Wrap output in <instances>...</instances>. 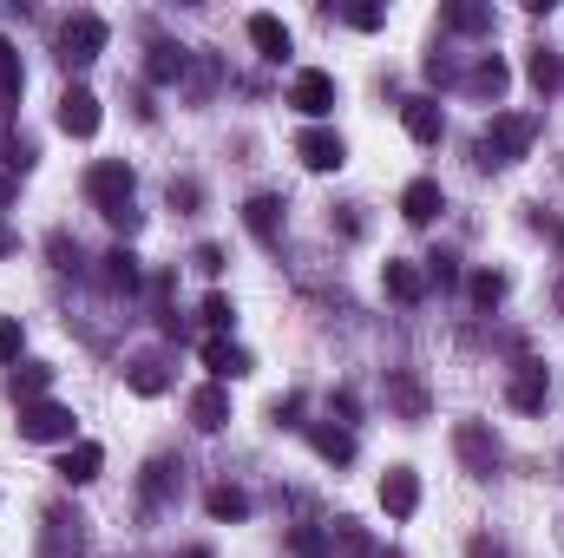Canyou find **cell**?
Instances as JSON below:
<instances>
[{
  "mask_svg": "<svg viewBox=\"0 0 564 558\" xmlns=\"http://www.w3.org/2000/svg\"><path fill=\"white\" fill-rule=\"evenodd\" d=\"M144 73H151V86H177V79L191 73V46L158 40V46H151V60H144Z\"/></svg>",
  "mask_w": 564,
  "mask_h": 558,
  "instance_id": "obj_18",
  "label": "cell"
},
{
  "mask_svg": "<svg viewBox=\"0 0 564 558\" xmlns=\"http://www.w3.org/2000/svg\"><path fill=\"white\" fill-rule=\"evenodd\" d=\"M558 257H564V224H558Z\"/></svg>",
  "mask_w": 564,
  "mask_h": 558,
  "instance_id": "obj_49",
  "label": "cell"
},
{
  "mask_svg": "<svg viewBox=\"0 0 564 558\" xmlns=\"http://www.w3.org/2000/svg\"><path fill=\"white\" fill-rule=\"evenodd\" d=\"M0 164H7L13 178H26V171H33V139H20V132H0Z\"/></svg>",
  "mask_w": 564,
  "mask_h": 558,
  "instance_id": "obj_34",
  "label": "cell"
},
{
  "mask_svg": "<svg viewBox=\"0 0 564 558\" xmlns=\"http://www.w3.org/2000/svg\"><path fill=\"white\" fill-rule=\"evenodd\" d=\"M328 408H335V415H341V420H355V408H361V401H355L348 388H335V401H328Z\"/></svg>",
  "mask_w": 564,
  "mask_h": 558,
  "instance_id": "obj_44",
  "label": "cell"
},
{
  "mask_svg": "<svg viewBox=\"0 0 564 558\" xmlns=\"http://www.w3.org/2000/svg\"><path fill=\"white\" fill-rule=\"evenodd\" d=\"M243 224H250V237H257V244H276V237H282V197L257 191V197L243 204Z\"/></svg>",
  "mask_w": 564,
  "mask_h": 558,
  "instance_id": "obj_20",
  "label": "cell"
},
{
  "mask_svg": "<svg viewBox=\"0 0 564 558\" xmlns=\"http://www.w3.org/2000/svg\"><path fill=\"white\" fill-rule=\"evenodd\" d=\"M525 73H532V86H539L545 99H552V93H564V53H558V46H532Z\"/></svg>",
  "mask_w": 564,
  "mask_h": 558,
  "instance_id": "obj_25",
  "label": "cell"
},
{
  "mask_svg": "<svg viewBox=\"0 0 564 558\" xmlns=\"http://www.w3.org/2000/svg\"><path fill=\"white\" fill-rule=\"evenodd\" d=\"M270 420L276 427H302V395H282L276 408H270Z\"/></svg>",
  "mask_w": 564,
  "mask_h": 558,
  "instance_id": "obj_42",
  "label": "cell"
},
{
  "mask_svg": "<svg viewBox=\"0 0 564 558\" xmlns=\"http://www.w3.org/2000/svg\"><path fill=\"white\" fill-rule=\"evenodd\" d=\"M381 506H388V519H414V513H421V473H414V466H388Z\"/></svg>",
  "mask_w": 564,
  "mask_h": 558,
  "instance_id": "obj_12",
  "label": "cell"
},
{
  "mask_svg": "<svg viewBox=\"0 0 564 558\" xmlns=\"http://www.w3.org/2000/svg\"><path fill=\"white\" fill-rule=\"evenodd\" d=\"M446 26H453V33H492V7H479V0H453V7H446Z\"/></svg>",
  "mask_w": 564,
  "mask_h": 558,
  "instance_id": "obj_32",
  "label": "cell"
},
{
  "mask_svg": "<svg viewBox=\"0 0 564 558\" xmlns=\"http://www.w3.org/2000/svg\"><path fill=\"white\" fill-rule=\"evenodd\" d=\"M308 447H315L328 466H348V460H355V433H348V427H322V420H315V427H308Z\"/></svg>",
  "mask_w": 564,
  "mask_h": 558,
  "instance_id": "obj_24",
  "label": "cell"
},
{
  "mask_svg": "<svg viewBox=\"0 0 564 558\" xmlns=\"http://www.w3.org/2000/svg\"><path fill=\"white\" fill-rule=\"evenodd\" d=\"M40 558H86V519L53 506L46 526H40Z\"/></svg>",
  "mask_w": 564,
  "mask_h": 558,
  "instance_id": "obj_7",
  "label": "cell"
},
{
  "mask_svg": "<svg viewBox=\"0 0 564 558\" xmlns=\"http://www.w3.org/2000/svg\"><path fill=\"white\" fill-rule=\"evenodd\" d=\"M7 197H13V178H0V211H7Z\"/></svg>",
  "mask_w": 564,
  "mask_h": 558,
  "instance_id": "obj_47",
  "label": "cell"
},
{
  "mask_svg": "<svg viewBox=\"0 0 564 558\" xmlns=\"http://www.w3.org/2000/svg\"><path fill=\"white\" fill-rule=\"evenodd\" d=\"M328 546H335V558H375V539H368L361 519H335L328 526Z\"/></svg>",
  "mask_w": 564,
  "mask_h": 558,
  "instance_id": "obj_29",
  "label": "cell"
},
{
  "mask_svg": "<svg viewBox=\"0 0 564 558\" xmlns=\"http://www.w3.org/2000/svg\"><path fill=\"white\" fill-rule=\"evenodd\" d=\"M86 197H93V211H99L112 230H126V237L144 224L139 211H132V197H139V171H132L126 158H99V164L86 171Z\"/></svg>",
  "mask_w": 564,
  "mask_h": 558,
  "instance_id": "obj_1",
  "label": "cell"
},
{
  "mask_svg": "<svg viewBox=\"0 0 564 558\" xmlns=\"http://www.w3.org/2000/svg\"><path fill=\"white\" fill-rule=\"evenodd\" d=\"M13 250H20V237H13V230L0 224V257H13Z\"/></svg>",
  "mask_w": 564,
  "mask_h": 558,
  "instance_id": "obj_46",
  "label": "cell"
},
{
  "mask_svg": "<svg viewBox=\"0 0 564 558\" xmlns=\"http://www.w3.org/2000/svg\"><path fill=\"white\" fill-rule=\"evenodd\" d=\"M73 433H79V420H73V408L66 401H26L20 408V440H40V447H73Z\"/></svg>",
  "mask_w": 564,
  "mask_h": 558,
  "instance_id": "obj_3",
  "label": "cell"
},
{
  "mask_svg": "<svg viewBox=\"0 0 564 558\" xmlns=\"http://www.w3.org/2000/svg\"><path fill=\"white\" fill-rule=\"evenodd\" d=\"M106 40H112V26H106L99 13H73V20L59 26V60H66V66H93V60L106 53Z\"/></svg>",
  "mask_w": 564,
  "mask_h": 558,
  "instance_id": "obj_5",
  "label": "cell"
},
{
  "mask_svg": "<svg viewBox=\"0 0 564 558\" xmlns=\"http://www.w3.org/2000/svg\"><path fill=\"white\" fill-rule=\"evenodd\" d=\"M177 500H184V460H171V453L144 460V473H139V506H144V513H164V506H177Z\"/></svg>",
  "mask_w": 564,
  "mask_h": 558,
  "instance_id": "obj_4",
  "label": "cell"
},
{
  "mask_svg": "<svg viewBox=\"0 0 564 558\" xmlns=\"http://www.w3.org/2000/svg\"><path fill=\"white\" fill-rule=\"evenodd\" d=\"M191 427H197V433L230 427V388H224V382H204V388L191 395Z\"/></svg>",
  "mask_w": 564,
  "mask_h": 558,
  "instance_id": "obj_15",
  "label": "cell"
},
{
  "mask_svg": "<svg viewBox=\"0 0 564 558\" xmlns=\"http://www.w3.org/2000/svg\"><path fill=\"white\" fill-rule=\"evenodd\" d=\"M466 289H473V302H479V309H492V302H506V289H512V282L499 277V270H473Z\"/></svg>",
  "mask_w": 564,
  "mask_h": 558,
  "instance_id": "obj_35",
  "label": "cell"
},
{
  "mask_svg": "<svg viewBox=\"0 0 564 558\" xmlns=\"http://www.w3.org/2000/svg\"><path fill=\"white\" fill-rule=\"evenodd\" d=\"M532 139H539V119L532 112H492V126L479 132V164L506 171V164H519L532 151Z\"/></svg>",
  "mask_w": 564,
  "mask_h": 558,
  "instance_id": "obj_2",
  "label": "cell"
},
{
  "mask_svg": "<svg viewBox=\"0 0 564 558\" xmlns=\"http://www.w3.org/2000/svg\"><path fill=\"white\" fill-rule=\"evenodd\" d=\"M20 315H0V362H20Z\"/></svg>",
  "mask_w": 564,
  "mask_h": 558,
  "instance_id": "obj_37",
  "label": "cell"
},
{
  "mask_svg": "<svg viewBox=\"0 0 564 558\" xmlns=\"http://www.w3.org/2000/svg\"><path fill=\"white\" fill-rule=\"evenodd\" d=\"M506 86H512V66H506L499 53H479V60H473V73H466V93L499 106V99H506Z\"/></svg>",
  "mask_w": 564,
  "mask_h": 558,
  "instance_id": "obj_14",
  "label": "cell"
},
{
  "mask_svg": "<svg viewBox=\"0 0 564 558\" xmlns=\"http://www.w3.org/2000/svg\"><path fill=\"white\" fill-rule=\"evenodd\" d=\"M295 158L308 171H341L348 164V144H341V132H328V126H308V132H295Z\"/></svg>",
  "mask_w": 564,
  "mask_h": 558,
  "instance_id": "obj_11",
  "label": "cell"
},
{
  "mask_svg": "<svg viewBox=\"0 0 564 558\" xmlns=\"http://www.w3.org/2000/svg\"><path fill=\"white\" fill-rule=\"evenodd\" d=\"M453 453H459V466H466L473 480H492V473H499V440H492L486 420H459V427H453Z\"/></svg>",
  "mask_w": 564,
  "mask_h": 558,
  "instance_id": "obj_6",
  "label": "cell"
},
{
  "mask_svg": "<svg viewBox=\"0 0 564 558\" xmlns=\"http://www.w3.org/2000/svg\"><path fill=\"white\" fill-rule=\"evenodd\" d=\"M46 388H53V368L46 362H20L13 375H7V395L26 408V401H46Z\"/></svg>",
  "mask_w": 564,
  "mask_h": 558,
  "instance_id": "obj_22",
  "label": "cell"
},
{
  "mask_svg": "<svg viewBox=\"0 0 564 558\" xmlns=\"http://www.w3.org/2000/svg\"><path fill=\"white\" fill-rule=\"evenodd\" d=\"M388 401L401 408V420H426V388L408 375V368H394V375H388Z\"/></svg>",
  "mask_w": 564,
  "mask_h": 558,
  "instance_id": "obj_27",
  "label": "cell"
},
{
  "mask_svg": "<svg viewBox=\"0 0 564 558\" xmlns=\"http://www.w3.org/2000/svg\"><path fill=\"white\" fill-rule=\"evenodd\" d=\"M250 40H257L263 60H289V26H282L276 13H250Z\"/></svg>",
  "mask_w": 564,
  "mask_h": 558,
  "instance_id": "obj_28",
  "label": "cell"
},
{
  "mask_svg": "<svg viewBox=\"0 0 564 558\" xmlns=\"http://www.w3.org/2000/svg\"><path fill=\"white\" fill-rule=\"evenodd\" d=\"M191 264H197L204 277H217V270H224V250H217V244H197V257H191Z\"/></svg>",
  "mask_w": 564,
  "mask_h": 558,
  "instance_id": "obj_43",
  "label": "cell"
},
{
  "mask_svg": "<svg viewBox=\"0 0 564 558\" xmlns=\"http://www.w3.org/2000/svg\"><path fill=\"white\" fill-rule=\"evenodd\" d=\"M204 329L210 335H230L237 329V302L230 296H204Z\"/></svg>",
  "mask_w": 564,
  "mask_h": 558,
  "instance_id": "obj_36",
  "label": "cell"
},
{
  "mask_svg": "<svg viewBox=\"0 0 564 558\" xmlns=\"http://www.w3.org/2000/svg\"><path fill=\"white\" fill-rule=\"evenodd\" d=\"M426 282H440V289H446V282H459V264H453L446 250H433V257H426Z\"/></svg>",
  "mask_w": 564,
  "mask_h": 558,
  "instance_id": "obj_38",
  "label": "cell"
},
{
  "mask_svg": "<svg viewBox=\"0 0 564 558\" xmlns=\"http://www.w3.org/2000/svg\"><path fill=\"white\" fill-rule=\"evenodd\" d=\"M26 93V66H20V53H13V40L0 33V106H13Z\"/></svg>",
  "mask_w": 564,
  "mask_h": 558,
  "instance_id": "obj_31",
  "label": "cell"
},
{
  "mask_svg": "<svg viewBox=\"0 0 564 558\" xmlns=\"http://www.w3.org/2000/svg\"><path fill=\"white\" fill-rule=\"evenodd\" d=\"M46 250H53V264H59V270H79V244H73L66 230H53V244H46Z\"/></svg>",
  "mask_w": 564,
  "mask_h": 558,
  "instance_id": "obj_41",
  "label": "cell"
},
{
  "mask_svg": "<svg viewBox=\"0 0 564 558\" xmlns=\"http://www.w3.org/2000/svg\"><path fill=\"white\" fill-rule=\"evenodd\" d=\"M289 106H295L302 119H328V112H335V79H328L322 66H302V73L289 79Z\"/></svg>",
  "mask_w": 564,
  "mask_h": 558,
  "instance_id": "obj_8",
  "label": "cell"
},
{
  "mask_svg": "<svg viewBox=\"0 0 564 558\" xmlns=\"http://www.w3.org/2000/svg\"><path fill=\"white\" fill-rule=\"evenodd\" d=\"M171 204L197 211V204H204V184H197V178H171Z\"/></svg>",
  "mask_w": 564,
  "mask_h": 558,
  "instance_id": "obj_40",
  "label": "cell"
},
{
  "mask_svg": "<svg viewBox=\"0 0 564 558\" xmlns=\"http://www.w3.org/2000/svg\"><path fill=\"white\" fill-rule=\"evenodd\" d=\"M401 126H408V139L414 144H440L446 139V112H440V99H408V106H401Z\"/></svg>",
  "mask_w": 564,
  "mask_h": 558,
  "instance_id": "obj_16",
  "label": "cell"
},
{
  "mask_svg": "<svg viewBox=\"0 0 564 558\" xmlns=\"http://www.w3.org/2000/svg\"><path fill=\"white\" fill-rule=\"evenodd\" d=\"M204 368H210V382H243L257 362H250V348H237L230 335H210V342H204Z\"/></svg>",
  "mask_w": 564,
  "mask_h": 558,
  "instance_id": "obj_13",
  "label": "cell"
},
{
  "mask_svg": "<svg viewBox=\"0 0 564 558\" xmlns=\"http://www.w3.org/2000/svg\"><path fill=\"white\" fill-rule=\"evenodd\" d=\"M506 401H512L519 415H545V401H552V375H545V362H519L512 382H506Z\"/></svg>",
  "mask_w": 564,
  "mask_h": 558,
  "instance_id": "obj_9",
  "label": "cell"
},
{
  "mask_svg": "<svg viewBox=\"0 0 564 558\" xmlns=\"http://www.w3.org/2000/svg\"><path fill=\"white\" fill-rule=\"evenodd\" d=\"M341 20H348V26H361V33H375V26H381V20H388V13H381V7H368V0H361V7H341Z\"/></svg>",
  "mask_w": 564,
  "mask_h": 558,
  "instance_id": "obj_39",
  "label": "cell"
},
{
  "mask_svg": "<svg viewBox=\"0 0 564 558\" xmlns=\"http://www.w3.org/2000/svg\"><path fill=\"white\" fill-rule=\"evenodd\" d=\"M204 513L210 519H250V493L243 486H210L204 493Z\"/></svg>",
  "mask_w": 564,
  "mask_h": 558,
  "instance_id": "obj_30",
  "label": "cell"
},
{
  "mask_svg": "<svg viewBox=\"0 0 564 558\" xmlns=\"http://www.w3.org/2000/svg\"><path fill=\"white\" fill-rule=\"evenodd\" d=\"M440 211H446V191H440L433 178H414V184L401 191V217H408V224H433Z\"/></svg>",
  "mask_w": 564,
  "mask_h": 558,
  "instance_id": "obj_19",
  "label": "cell"
},
{
  "mask_svg": "<svg viewBox=\"0 0 564 558\" xmlns=\"http://www.w3.org/2000/svg\"><path fill=\"white\" fill-rule=\"evenodd\" d=\"M99 264H106V289H119V296H139L144 270H139V257H132L126 244H119V250H106Z\"/></svg>",
  "mask_w": 564,
  "mask_h": 558,
  "instance_id": "obj_26",
  "label": "cell"
},
{
  "mask_svg": "<svg viewBox=\"0 0 564 558\" xmlns=\"http://www.w3.org/2000/svg\"><path fill=\"white\" fill-rule=\"evenodd\" d=\"M99 466H106V447H99V440H73V447L59 453V480H66V486L99 480Z\"/></svg>",
  "mask_w": 564,
  "mask_h": 558,
  "instance_id": "obj_17",
  "label": "cell"
},
{
  "mask_svg": "<svg viewBox=\"0 0 564 558\" xmlns=\"http://www.w3.org/2000/svg\"><path fill=\"white\" fill-rule=\"evenodd\" d=\"M381 282H388V296H394V302H408V309L426 296V270H421V264H401V257H388Z\"/></svg>",
  "mask_w": 564,
  "mask_h": 558,
  "instance_id": "obj_21",
  "label": "cell"
},
{
  "mask_svg": "<svg viewBox=\"0 0 564 558\" xmlns=\"http://www.w3.org/2000/svg\"><path fill=\"white\" fill-rule=\"evenodd\" d=\"M466 558H506V552H499L492 539H473V546H466Z\"/></svg>",
  "mask_w": 564,
  "mask_h": 558,
  "instance_id": "obj_45",
  "label": "cell"
},
{
  "mask_svg": "<svg viewBox=\"0 0 564 558\" xmlns=\"http://www.w3.org/2000/svg\"><path fill=\"white\" fill-rule=\"evenodd\" d=\"M177 558H217V552L210 546H191V552H177Z\"/></svg>",
  "mask_w": 564,
  "mask_h": 558,
  "instance_id": "obj_48",
  "label": "cell"
},
{
  "mask_svg": "<svg viewBox=\"0 0 564 558\" xmlns=\"http://www.w3.org/2000/svg\"><path fill=\"white\" fill-rule=\"evenodd\" d=\"M289 552H295V558H335L328 526H295V533H289Z\"/></svg>",
  "mask_w": 564,
  "mask_h": 558,
  "instance_id": "obj_33",
  "label": "cell"
},
{
  "mask_svg": "<svg viewBox=\"0 0 564 558\" xmlns=\"http://www.w3.org/2000/svg\"><path fill=\"white\" fill-rule=\"evenodd\" d=\"M99 119H106V112H99V93H86V86H66V93H59V132H66V139H93Z\"/></svg>",
  "mask_w": 564,
  "mask_h": 558,
  "instance_id": "obj_10",
  "label": "cell"
},
{
  "mask_svg": "<svg viewBox=\"0 0 564 558\" xmlns=\"http://www.w3.org/2000/svg\"><path fill=\"white\" fill-rule=\"evenodd\" d=\"M126 382H132V395H144V401H158V395L171 388V362H164V355H139V362L126 368Z\"/></svg>",
  "mask_w": 564,
  "mask_h": 558,
  "instance_id": "obj_23",
  "label": "cell"
}]
</instances>
